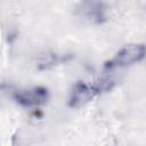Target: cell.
<instances>
[{"label": "cell", "instance_id": "cell-1", "mask_svg": "<svg viewBox=\"0 0 146 146\" xmlns=\"http://www.w3.org/2000/svg\"><path fill=\"white\" fill-rule=\"evenodd\" d=\"M114 86V81L112 79L102 78L96 81H79L74 83L68 97V106L70 107H79L98 95L110 91Z\"/></svg>", "mask_w": 146, "mask_h": 146}, {"label": "cell", "instance_id": "cell-2", "mask_svg": "<svg viewBox=\"0 0 146 146\" xmlns=\"http://www.w3.org/2000/svg\"><path fill=\"white\" fill-rule=\"evenodd\" d=\"M146 57V46L144 43H130L121 48L110 60L105 63V68L125 67L139 63Z\"/></svg>", "mask_w": 146, "mask_h": 146}, {"label": "cell", "instance_id": "cell-3", "mask_svg": "<svg viewBox=\"0 0 146 146\" xmlns=\"http://www.w3.org/2000/svg\"><path fill=\"white\" fill-rule=\"evenodd\" d=\"M16 103L24 107H38L47 103L49 91L44 87H32L29 89L19 90L14 95Z\"/></svg>", "mask_w": 146, "mask_h": 146}, {"label": "cell", "instance_id": "cell-4", "mask_svg": "<svg viewBox=\"0 0 146 146\" xmlns=\"http://www.w3.org/2000/svg\"><path fill=\"white\" fill-rule=\"evenodd\" d=\"M81 13L87 19L97 24L106 21V7L103 0H81Z\"/></svg>", "mask_w": 146, "mask_h": 146}, {"label": "cell", "instance_id": "cell-5", "mask_svg": "<svg viewBox=\"0 0 146 146\" xmlns=\"http://www.w3.org/2000/svg\"><path fill=\"white\" fill-rule=\"evenodd\" d=\"M74 56L72 54H67V52H46L42 54L36 62V66L40 71H47L50 70L55 66L65 64L67 62H70Z\"/></svg>", "mask_w": 146, "mask_h": 146}]
</instances>
